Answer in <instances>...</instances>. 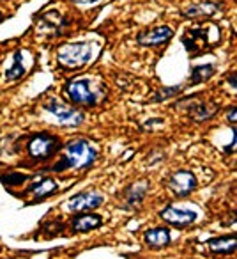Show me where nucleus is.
Returning a JSON list of instances; mask_svg holds the SVG:
<instances>
[{
    "instance_id": "nucleus-1",
    "label": "nucleus",
    "mask_w": 237,
    "mask_h": 259,
    "mask_svg": "<svg viewBox=\"0 0 237 259\" xmlns=\"http://www.w3.org/2000/svg\"><path fill=\"white\" fill-rule=\"evenodd\" d=\"M96 149L90 146V142H87L85 139H73L66 144L64 155L53 165L55 172H64L68 169H76L83 170L89 169L94 162H96Z\"/></svg>"
},
{
    "instance_id": "nucleus-2",
    "label": "nucleus",
    "mask_w": 237,
    "mask_h": 259,
    "mask_svg": "<svg viewBox=\"0 0 237 259\" xmlns=\"http://www.w3.org/2000/svg\"><path fill=\"white\" fill-rule=\"evenodd\" d=\"M68 98L75 105L82 107H94L101 100V85H96V82L90 78H73L64 87Z\"/></svg>"
},
{
    "instance_id": "nucleus-3",
    "label": "nucleus",
    "mask_w": 237,
    "mask_h": 259,
    "mask_svg": "<svg viewBox=\"0 0 237 259\" xmlns=\"http://www.w3.org/2000/svg\"><path fill=\"white\" fill-rule=\"evenodd\" d=\"M90 59H92V47L89 43H66L57 50V61L69 69L82 68Z\"/></svg>"
},
{
    "instance_id": "nucleus-4",
    "label": "nucleus",
    "mask_w": 237,
    "mask_h": 259,
    "mask_svg": "<svg viewBox=\"0 0 237 259\" xmlns=\"http://www.w3.org/2000/svg\"><path fill=\"white\" fill-rule=\"evenodd\" d=\"M61 148H62L61 139L51 134H36L29 141V144H27L29 156L34 162H46Z\"/></svg>"
},
{
    "instance_id": "nucleus-5",
    "label": "nucleus",
    "mask_w": 237,
    "mask_h": 259,
    "mask_svg": "<svg viewBox=\"0 0 237 259\" xmlns=\"http://www.w3.org/2000/svg\"><path fill=\"white\" fill-rule=\"evenodd\" d=\"M44 110L50 112V114L64 126H80L83 122V119H85L83 112L69 107V105H66L64 101L57 100V98H50V100H46V103H44Z\"/></svg>"
},
{
    "instance_id": "nucleus-6",
    "label": "nucleus",
    "mask_w": 237,
    "mask_h": 259,
    "mask_svg": "<svg viewBox=\"0 0 237 259\" xmlns=\"http://www.w3.org/2000/svg\"><path fill=\"white\" fill-rule=\"evenodd\" d=\"M104 202V195L97 190H85L80 194L73 195L66 204V209L71 213H80V211H90V209L99 208Z\"/></svg>"
},
{
    "instance_id": "nucleus-7",
    "label": "nucleus",
    "mask_w": 237,
    "mask_h": 259,
    "mask_svg": "<svg viewBox=\"0 0 237 259\" xmlns=\"http://www.w3.org/2000/svg\"><path fill=\"white\" fill-rule=\"evenodd\" d=\"M197 178L191 170H177L166 181V187L175 197H188L197 190Z\"/></svg>"
},
{
    "instance_id": "nucleus-8",
    "label": "nucleus",
    "mask_w": 237,
    "mask_h": 259,
    "mask_svg": "<svg viewBox=\"0 0 237 259\" xmlns=\"http://www.w3.org/2000/svg\"><path fill=\"white\" fill-rule=\"evenodd\" d=\"M159 217L165 220L166 224L177 227V229H184V227L191 226L197 220V211L186 208H179L175 204L166 206L163 211H159Z\"/></svg>"
},
{
    "instance_id": "nucleus-9",
    "label": "nucleus",
    "mask_w": 237,
    "mask_h": 259,
    "mask_svg": "<svg viewBox=\"0 0 237 259\" xmlns=\"http://www.w3.org/2000/svg\"><path fill=\"white\" fill-rule=\"evenodd\" d=\"M225 9L223 2H216V0H202V2H195V4L188 6L183 9L181 15L188 20H197V18H214L216 15Z\"/></svg>"
},
{
    "instance_id": "nucleus-10",
    "label": "nucleus",
    "mask_w": 237,
    "mask_h": 259,
    "mask_svg": "<svg viewBox=\"0 0 237 259\" xmlns=\"http://www.w3.org/2000/svg\"><path fill=\"white\" fill-rule=\"evenodd\" d=\"M173 37V30L168 25H159V27H152V29H145L142 32H138L137 36V43L140 47H161V45L168 43Z\"/></svg>"
},
{
    "instance_id": "nucleus-11",
    "label": "nucleus",
    "mask_w": 237,
    "mask_h": 259,
    "mask_svg": "<svg viewBox=\"0 0 237 259\" xmlns=\"http://www.w3.org/2000/svg\"><path fill=\"white\" fill-rule=\"evenodd\" d=\"M183 43L186 47V50L190 52L193 57L200 55L202 52H205L207 48H212L211 41H209V34L205 29H191L186 36L183 37Z\"/></svg>"
},
{
    "instance_id": "nucleus-12",
    "label": "nucleus",
    "mask_w": 237,
    "mask_h": 259,
    "mask_svg": "<svg viewBox=\"0 0 237 259\" xmlns=\"http://www.w3.org/2000/svg\"><path fill=\"white\" fill-rule=\"evenodd\" d=\"M69 23L71 22H69L68 18H64V16L57 11H48L39 16V29L46 30V32L48 30H53L55 36L64 32V29L69 25Z\"/></svg>"
},
{
    "instance_id": "nucleus-13",
    "label": "nucleus",
    "mask_w": 237,
    "mask_h": 259,
    "mask_svg": "<svg viewBox=\"0 0 237 259\" xmlns=\"http://www.w3.org/2000/svg\"><path fill=\"white\" fill-rule=\"evenodd\" d=\"M147 192H149V181L145 180H140L137 183L130 185L126 188V192H124V204H126V208H137V206H140L144 202Z\"/></svg>"
},
{
    "instance_id": "nucleus-14",
    "label": "nucleus",
    "mask_w": 237,
    "mask_h": 259,
    "mask_svg": "<svg viewBox=\"0 0 237 259\" xmlns=\"http://www.w3.org/2000/svg\"><path fill=\"white\" fill-rule=\"evenodd\" d=\"M144 240L149 248H154V250L165 248L170 245V229H166V227H152V229H149L145 233Z\"/></svg>"
},
{
    "instance_id": "nucleus-15",
    "label": "nucleus",
    "mask_w": 237,
    "mask_h": 259,
    "mask_svg": "<svg viewBox=\"0 0 237 259\" xmlns=\"http://www.w3.org/2000/svg\"><path fill=\"white\" fill-rule=\"evenodd\" d=\"M209 248H211L212 254H219V255H230L235 252V234H226V236H219V238H212L207 241Z\"/></svg>"
},
{
    "instance_id": "nucleus-16",
    "label": "nucleus",
    "mask_w": 237,
    "mask_h": 259,
    "mask_svg": "<svg viewBox=\"0 0 237 259\" xmlns=\"http://www.w3.org/2000/svg\"><path fill=\"white\" fill-rule=\"evenodd\" d=\"M27 192L32 195L34 202H41L43 199L50 197V195H53L57 192V183L53 180H50V178H44V180L34 183Z\"/></svg>"
},
{
    "instance_id": "nucleus-17",
    "label": "nucleus",
    "mask_w": 237,
    "mask_h": 259,
    "mask_svg": "<svg viewBox=\"0 0 237 259\" xmlns=\"http://www.w3.org/2000/svg\"><path fill=\"white\" fill-rule=\"evenodd\" d=\"M103 226V219L96 213H83L73 220V229L76 233H89V231L99 229Z\"/></svg>"
},
{
    "instance_id": "nucleus-18",
    "label": "nucleus",
    "mask_w": 237,
    "mask_h": 259,
    "mask_svg": "<svg viewBox=\"0 0 237 259\" xmlns=\"http://www.w3.org/2000/svg\"><path fill=\"white\" fill-rule=\"evenodd\" d=\"M218 107L211 105L207 101H197L191 108H188V114L195 119V121H209V119L214 117Z\"/></svg>"
},
{
    "instance_id": "nucleus-19",
    "label": "nucleus",
    "mask_w": 237,
    "mask_h": 259,
    "mask_svg": "<svg viewBox=\"0 0 237 259\" xmlns=\"http://www.w3.org/2000/svg\"><path fill=\"white\" fill-rule=\"evenodd\" d=\"M216 73L214 64H204V66H195L191 69V75H190V83L191 85H198V83H204L211 78L212 75Z\"/></svg>"
},
{
    "instance_id": "nucleus-20",
    "label": "nucleus",
    "mask_w": 237,
    "mask_h": 259,
    "mask_svg": "<svg viewBox=\"0 0 237 259\" xmlns=\"http://www.w3.org/2000/svg\"><path fill=\"white\" fill-rule=\"evenodd\" d=\"M25 75V66H23V54L20 50L15 52V59H13V66L6 71V82H15L20 80Z\"/></svg>"
},
{
    "instance_id": "nucleus-21",
    "label": "nucleus",
    "mask_w": 237,
    "mask_h": 259,
    "mask_svg": "<svg viewBox=\"0 0 237 259\" xmlns=\"http://www.w3.org/2000/svg\"><path fill=\"white\" fill-rule=\"evenodd\" d=\"M27 180H29V176H25V174H20V172H11V174H8V176L0 178V181H2L6 187H18V185L25 183Z\"/></svg>"
},
{
    "instance_id": "nucleus-22",
    "label": "nucleus",
    "mask_w": 237,
    "mask_h": 259,
    "mask_svg": "<svg viewBox=\"0 0 237 259\" xmlns=\"http://www.w3.org/2000/svg\"><path fill=\"white\" fill-rule=\"evenodd\" d=\"M181 89L183 87H173V89H168V87H163L159 93H156L154 96H152V101H165L166 98H172V96H175V94H179L181 93Z\"/></svg>"
},
{
    "instance_id": "nucleus-23",
    "label": "nucleus",
    "mask_w": 237,
    "mask_h": 259,
    "mask_svg": "<svg viewBox=\"0 0 237 259\" xmlns=\"http://www.w3.org/2000/svg\"><path fill=\"white\" fill-rule=\"evenodd\" d=\"M226 119H228L230 122H235V107H232L228 110V115H226Z\"/></svg>"
},
{
    "instance_id": "nucleus-24",
    "label": "nucleus",
    "mask_w": 237,
    "mask_h": 259,
    "mask_svg": "<svg viewBox=\"0 0 237 259\" xmlns=\"http://www.w3.org/2000/svg\"><path fill=\"white\" fill-rule=\"evenodd\" d=\"M73 2H76L80 6H89V4H96L97 0H73Z\"/></svg>"
},
{
    "instance_id": "nucleus-25",
    "label": "nucleus",
    "mask_w": 237,
    "mask_h": 259,
    "mask_svg": "<svg viewBox=\"0 0 237 259\" xmlns=\"http://www.w3.org/2000/svg\"><path fill=\"white\" fill-rule=\"evenodd\" d=\"M6 20V16H4V13H0V22H4Z\"/></svg>"
}]
</instances>
